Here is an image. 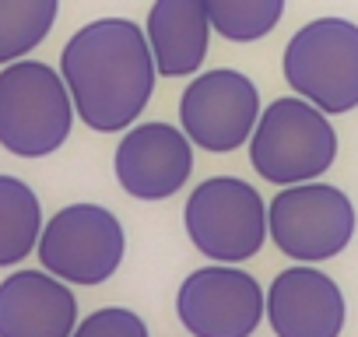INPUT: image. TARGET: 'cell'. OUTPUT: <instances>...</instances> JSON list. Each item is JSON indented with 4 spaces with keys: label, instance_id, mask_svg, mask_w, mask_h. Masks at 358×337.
Returning a JSON list of instances; mask_svg holds the SVG:
<instances>
[{
    "label": "cell",
    "instance_id": "obj_1",
    "mask_svg": "<svg viewBox=\"0 0 358 337\" xmlns=\"http://www.w3.org/2000/svg\"><path fill=\"white\" fill-rule=\"evenodd\" d=\"M60 74L78 120L95 134L130 130L158 81L148 36L130 18H99L78 29L60 53Z\"/></svg>",
    "mask_w": 358,
    "mask_h": 337
},
{
    "label": "cell",
    "instance_id": "obj_2",
    "mask_svg": "<svg viewBox=\"0 0 358 337\" xmlns=\"http://www.w3.org/2000/svg\"><path fill=\"white\" fill-rule=\"evenodd\" d=\"M78 109L60 67L15 60L0 71V148L15 158H46L74 130Z\"/></svg>",
    "mask_w": 358,
    "mask_h": 337
},
{
    "label": "cell",
    "instance_id": "obj_3",
    "mask_svg": "<svg viewBox=\"0 0 358 337\" xmlns=\"http://www.w3.org/2000/svg\"><path fill=\"white\" fill-rule=\"evenodd\" d=\"M337 162V130L330 116L302 95H281L264 106L250 137L253 173L274 187L320 180Z\"/></svg>",
    "mask_w": 358,
    "mask_h": 337
},
{
    "label": "cell",
    "instance_id": "obj_4",
    "mask_svg": "<svg viewBox=\"0 0 358 337\" xmlns=\"http://www.w3.org/2000/svg\"><path fill=\"white\" fill-rule=\"evenodd\" d=\"M183 229L197 253L215 264L253 260L271 239L267 201L239 176H211L183 204Z\"/></svg>",
    "mask_w": 358,
    "mask_h": 337
},
{
    "label": "cell",
    "instance_id": "obj_5",
    "mask_svg": "<svg viewBox=\"0 0 358 337\" xmlns=\"http://www.w3.org/2000/svg\"><path fill=\"white\" fill-rule=\"evenodd\" d=\"M281 74L288 88L327 116L358 109V25L348 18H316L302 25L285 53Z\"/></svg>",
    "mask_w": 358,
    "mask_h": 337
},
{
    "label": "cell",
    "instance_id": "obj_6",
    "mask_svg": "<svg viewBox=\"0 0 358 337\" xmlns=\"http://www.w3.org/2000/svg\"><path fill=\"white\" fill-rule=\"evenodd\" d=\"M355 225L358 211L351 197L320 180L281 187L278 197L267 201L271 243L295 264L334 260L355 239Z\"/></svg>",
    "mask_w": 358,
    "mask_h": 337
},
{
    "label": "cell",
    "instance_id": "obj_7",
    "mask_svg": "<svg viewBox=\"0 0 358 337\" xmlns=\"http://www.w3.org/2000/svg\"><path fill=\"white\" fill-rule=\"evenodd\" d=\"M39 264L64 278L67 285H102L109 281L127 257V232L120 218L102 204H67L60 208L39 236Z\"/></svg>",
    "mask_w": 358,
    "mask_h": 337
},
{
    "label": "cell",
    "instance_id": "obj_8",
    "mask_svg": "<svg viewBox=\"0 0 358 337\" xmlns=\"http://www.w3.org/2000/svg\"><path fill=\"white\" fill-rule=\"evenodd\" d=\"M260 113V88L232 67L194 74L179 95V127L187 130L194 148L211 155H229L250 144Z\"/></svg>",
    "mask_w": 358,
    "mask_h": 337
},
{
    "label": "cell",
    "instance_id": "obj_9",
    "mask_svg": "<svg viewBox=\"0 0 358 337\" xmlns=\"http://www.w3.org/2000/svg\"><path fill=\"white\" fill-rule=\"evenodd\" d=\"M176 316L194 337H253L267 316V292L239 264H208L183 278Z\"/></svg>",
    "mask_w": 358,
    "mask_h": 337
},
{
    "label": "cell",
    "instance_id": "obj_10",
    "mask_svg": "<svg viewBox=\"0 0 358 337\" xmlns=\"http://www.w3.org/2000/svg\"><path fill=\"white\" fill-rule=\"evenodd\" d=\"M113 173L127 197L134 201H169L190 183L194 173V141L183 127H172L162 120L134 123L123 130Z\"/></svg>",
    "mask_w": 358,
    "mask_h": 337
},
{
    "label": "cell",
    "instance_id": "obj_11",
    "mask_svg": "<svg viewBox=\"0 0 358 337\" xmlns=\"http://www.w3.org/2000/svg\"><path fill=\"white\" fill-rule=\"evenodd\" d=\"M344 320V292L316 264L285 267L267 288V323L274 337H341Z\"/></svg>",
    "mask_w": 358,
    "mask_h": 337
},
{
    "label": "cell",
    "instance_id": "obj_12",
    "mask_svg": "<svg viewBox=\"0 0 358 337\" xmlns=\"http://www.w3.org/2000/svg\"><path fill=\"white\" fill-rule=\"evenodd\" d=\"M78 327L74 288L43 271H15L0 281V337H71Z\"/></svg>",
    "mask_w": 358,
    "mask_h": 337
},
{
    "label": "cell",
    "instance_id": "obj_13",
    "mask_svg": "<svg viewBox=\"0 0 358 337\" xmlns=\"http://www.w3.org/2000/svg\"><path fill=\"white\" fill-rule=\"evenodd\" d=\"M211 15L204 0H155L144 36L158 67V78H194L208 60Z\"/></svg>",
    "mask_w": 358,
    "mask_h": 337
},
{
    "label": "cell",
    "instance_id": "obj_14",
    "mask_svg": "<svg viewBox=\"0 0 358 337\" xmlns=\"http://www.w3.org/2000/svg\"><path fill=\"white\" fill-rule=\"evenodd\" d=\"M43 225L46 218L36 190L18 176L0 173V267H15L36 253Z\"/></svg>",
    "mask_w": 358,
    "mask_h": 337
},
{
    "label": "cell",
    "instance_id": "obj_15",
    "mask_svg": "<svg viewBox=\"0 0 358 337\" xmlns=\"http://www.w3.org/2000/svg\"><path fill=\"white\" fill-rule=\"evenodd\" d=\"M60 15V0H0V67L25 60L46 43Z\"/></svg>",
    "mask_w": 358,
    "mask_h": 337
},
{
    "label": "cell",
    "instance_id": "obj_16",
    "mask_svg": "<svg viewBox=\"0 0 358 337\" xmlns=\"http://www.w3.org/2000/svg\"><path fill=\"white\" fill-rule=\"evenodd\" d=\"M211 29L229 43H257L285 18V0H204Z\"/></svg>",
    "mask_w": 358,
    "mask_h": 337
},
{
    "label": "cell",
    "instance_id": "obj_17",
    "mask_svg": "<svg viewBox=\"0 0 358 337\" xmlns=\"http://www.w3.org/2000/svg\"><path fill=\"white\" fill-rule=\"evenodd\" d=\"M71 337H151L148 323L127 306H106L78 320Z\"/></svg>",
    "mask_w": 358,
    "mask_h": 337
}]
</instances>
